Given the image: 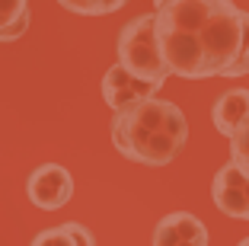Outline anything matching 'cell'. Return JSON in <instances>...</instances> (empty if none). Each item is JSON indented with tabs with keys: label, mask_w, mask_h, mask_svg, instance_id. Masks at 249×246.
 Segmentation results:
<instances>
[{
	"label": "cell",
	"mask_w": 249,
	"mask_h": 246,
	"mask_svg": "<svg viewBox=\"0 0 249 246\" xmlns=\"http://www.w3.org/2000/svg\"><path fill=\"white\" fill-rule=\"evenodd\" d=\"M211 198L220 214L249 221V176L240 173L233 163H224L211 182Z\"/></svg>",
	"instance_id": "8992f818"
},
{
	"label": "cell",
	"mask_w": 249,
	"mask_h": 246,
	"mask_svg": "<svg viewBox=\"0 0 249 246\" xmlns=\"http://www.w3.org/2000/svg\"><path fill=\"white\" fill-rule=\"evenodd\" d=\"M29 246H73V237L64 230V224H61V227H48V230H42Z\"/></svg>",
	"instance_id": "7c38bea8"
},
{
	"label": "cell",
	"mask_w": 249,
	"mask_h": 246,
	"mask_svg": "<svg viewBox=\"0 0 249 246\" xmlns=\"http://www.w3.org/2000/svg\"><path fill=\"white\" fill-rule=\"evenodd\" d=\"M236 246H249V237H246V240H240V243H236Z\"/></svg>",
	"instance_id": "5bb4252c"
},
{
	"label": "cell",
	"mask_w": 249,
	"mask_h": 246,
	"mask_svg": "<svg viewBox=\"0 0 249 246\" xmlns=\"http://www.w3.org/2000/svg\"><path fill=\"white\" fill-rule=\"evenodd\" d=\"M112 144L122 157L144 163V167H166L182 153V144H176L166 131H144L118 118L112 122Z\"/></svg>",
	"instance_id": "3957f363"
},
{
	"label": "cell",
	"mask_w": 249,
	"mask_h": 246,
	"mask_svg": "<svg viewBox=\"0 0 249 246\" xmlns=\"http://www.w3.org/2000/svg\"><path fill=\"white\" fill-rule=\"evenodd\" d=\"M29 29V0H0V42H16Z\"/></svg>",
	"instance_id": "9c48e42d"
},
{
	"label": "cell",
	"mask_w": 249,
	"mask_h": 246,
	"mask_svg": "<svg viewBox=\"0 0 249 246\" xmlns=\"http://www.w3.org/2000/svg\"><path fill=\"white\" fill-rule=\"evenodd\" d=\"M26 195L36 208L58 211L73 198V176L61 163H42L26 179Z\"/></svg>",
	"instance_id": "277c9868"
},
{
	"label": "cell",
	"mask_w": 249,
	"mask_h": 246,
	"mask_svg": "<svg viewBox=\"0 0 249 246\" xmlns=\"http://www.w3.org/2000/svg\"><path fill=\"white\" fill-rule=\"evenodd\" d=\"M64 230L73 237V246H96V243H93V233H89L83 224H73V221H67Z\"/></svg>",
	"instance_id": "4fadbf2b"
},
{
	"label": "cell",
	"mask_w": 249,
	"mask_h": 246,
	"mask_svg": "<svg viewBox=\"0 0 249 246\" xmlns=\"http://www.w3.org/2000/svg\"><path fill=\"white\" fill-rule=\"evenodd\" d=\"M154 246H208V227L189 211H173L157 224Z\"/></svg>",
	"instance_id": "52a82bcc"
},
{
	"label": "cell",
	"mask_w": 249,
	"mask_h": 246,
	"mask_svg": "<svg viewBox=\"0 0 249 246\" xmlns=\"http://www.w3.org/2000/svg\"><path fill=\"white\" fill-rule=\"evenodd\" d=\"M160 90H163L160 83L134 77V74H128L122 64L109 67L106 77H103V99H106V106L115 109V112H124V109L138 106V102H144V99H154Z\"/></svg>",
	"instance_id": "5b68a950"
},
{
	"label": "cell",
	"mask_w": 249,
	"mask_h": 246,
	"mask_svg": "<svg viewBox=\"0 0 249 246\" xmlns=\"http://www.w3.org/2000/svg\"><path fill=\"white\" fill-rule=\"evenodd\" d=\"M118 64L141 80H150L160 87L166 83L169 67L154 36V13L134 16L131 22H124V29L118 32Z\"/></svg>",
	"instance_id": "7a4b0ae2"
},
{
	"label": "cell",
	"mask_w": 249,
	"mask_h": 246,
	"mask_svg": "<svg viewBox=\"0 0 249 246\" xmlns=\"http://www.w3.org/2000/svg\"><path fill=\"white\" fill-rule=\"evenodd\" d=\"M150 3H157V7H160V3H166V0H150Z\"/></svg>",
	"instance_id": "9a60e30c"
},
{
	"label": "cell",
	"mask_w": 249,
	"mask_h": 246,
	"mask_svg": "<svg viewBox=\"0 0 249 246\" xmlns=\"http://www.w3.org/2000/svg\"><path fill=\"white\" fill-rule=\"evenodd\" d=\"M154 36L169 74L227 77L243 48V10L233 0H166L154 13Z\"/></svg>",
	"instance_id": "6da1fadb"
},
{
	"label": "cell",
	"mask_w": 249,
	"mask_h": 246,
	"mask_svg": "<svg viewBox=\"0 0 249 246\" xmlns=\"http://www.w3.org/2000/svg\"><path fill=\"white\" fill-rule=\"evenodd\" d=\"M246 74H249V13L243 10V48H240V58L230 67L227 77H246Z\"/></svg>",
	"instance_id": "8fae6325"
},
{
	"label": "cell",
	"mask_w": 249,
	"mask_h": 246,
	"mask_svg": "<svg viewBox=\"0 0 249 246\" xmlns=\"http://www.w3.org/2000/svg\"><path fill=\"white\" fill-rule=\"evenodd\" d=\"M246 115H249V90H243V87L227 90L224 96H217V102H214V109H211L214 128H217L224 138H230L236 131V125Z\"/></svg>",
	"instance_id": "ba28073f"
},
{
	"label": "cell",
	"mask_w": 249,
	"mask_h": 246,
	"mask_svg": "<svg viewBox=\"0 0 249 246\" xmlns=\"http://www.w3.org/2000/svg\"><path fill=\"white\" fill-rule=\"evenodd\" d=\"M227 141H230V163H233L240 173L249 176V115L236 125V131Z\"/></svg>",
	"instance_id": "30bf717a"
}]
</instances>
